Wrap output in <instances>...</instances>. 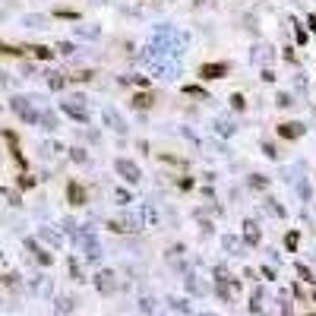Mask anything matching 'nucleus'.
<instances>
[{"mask_svg":"<svg viewBox=\"0 0 316 316\" xmlns=\"http://www.w3.org/2000/svg\"><path fill=\"white\" fill-rule=\"evenodd\" d=\"M200 73H203V79H218L221 73H228V67H225V64H218V67H215V64H209V67L200 70Z\"/></svg>","mask_w":316,"mask_h":316,"instance_id":"obj_1","label":"nucleus"},{"mask_svg":"<svg viewBox=\"0 0 316 316\" xmlns=\"http://www.w3.org/2000/svg\"><path fill=\"white\" fill-rule=\"evenodd\" d=\"M70 196H73V203L79 206V203H83V190H79V186L76 183H70Z\"/></svg>","mask_w":316,"mask_h":316,"instance_id":"obj_2","label":"nucleus"}]
</instances>
